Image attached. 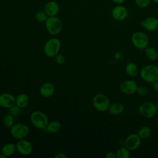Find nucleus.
I'll list each match as a JSON object with an SVG mask.
<instances>
[{"label":"nucleus","mask_w":158,"mask_h":158,"mask_svg":"<svg viewBox=\"0 0 158 158\" xmlns=\"http://www.w3.org/2000/svg\"><path fill=\"white\" fill-rule=\"evenodd\" d=\"M60 7L59 4L55 1H49L46 3L44 10L48 17L56 16L59 12Z\"/></svg>","instance_id":"2eb2a0df"},{"label":"nucleus","mask_w":158,"mask_h":158,"mask_svg":"<svg viewBox=\"0 0 158 158\" xmlns=\"http://www.w3.org/2000/svg\"><path fill=\"white\" fill-rule=\"evenodd\" d=\"M156 107H157V110H158V102L156 104Z\"/></svg>","instance_id":"e433bc0d"},{"label":"nucleus","mask_w":158,"mask_h":158,"mask_svg":"<svg viewBox=\"0 0 158 158\" xmlns=\"http://www.w3.org/2000/svg\"><path fill=\"white\" fill-rule=\"evenodd\" d=\"M130 150L126 147L120 148L116 152V155L117 158H128L130 156Z\"/></svg>","instance_id":"393cba45"},{"label":"nucleus","mask_w":158,"mask_h":158,"mask_svg":"<svg viewBox=\"0 0 158 158\" xmlns=\"http://www.w3.org/2000/svg\"><path fill=\"white\" fill-rule=\"evenodd\" d=\"M152 1H153L156 4H158V0H152Z\"/></svg>","instance_id":"c9c22d12"},{"label":"nucleus","mask_w":158,"mask_h":158,"mask_svg":"<svg viewBox=\"0 0 158 158\" xmlns=\"http://www.w3.org/2000/svg\"><path fill=\"white\" fill-rule=\"evenodd\" d=\"M152 133V130L150 128V127L148 126H143L141 127L138 131V135L141 138V139H148Z\"/></svg>","instance_id":"5701e85b"},{"label":"nucleus","mask_w":158,"mask_h":158,"mask_svg":"<svg viewBox=\"0 0 158 158\" xmlns=\"http://www.w3.org/2000/svg\"><path fill=\"white\" fill-rule=\"evenodd\" d=\"M153 84V88L155 90V91L158 94V81L154 82Z\"/></svg>","instance_id":"72a5a7b5"},{"label":"nucleus","mask_w":158,"mask_h":158,"mask_svg":"<svg viewBox=\"0 0 158 158\" xmlns=\"http://www.w3.org/2000/svg\"><path fill=\"white\" fill-rule=\"evenodd\" d=\"M131 41L135 48L143 50L148 46L149 40L145 33L138 31L132 34Z\"/></svg>","instance_id":"423d86ee"},{"label":"nucleus","mask_w":158,"mask_h":158,"mask_svg":"<svg viewBox=\"0 0 158 158\" xmlns=\"http://www.w3.org/2000/svg\"><path fill=\"white\" fill-rule=\"evenodd\" d=\"M105 157H106V158H117L116 153L112 152V151L107 152Z\"/></svg>","instance_id":"7c9ffc66"},{"label":"nucleus","mask_w":158,"mask_h":158,"mask_svg":"<svg viewBox=\"0 0 158 158\" xmlns=\"http://www.w3.org/2000/svg\"><path fill=\"white\" fill-rule=\"evenodd\" d=\"M30 119L32 125L39 130H44L49 122L47 115L41 110L33 112L30 116Z\"/></svg>","instance_id":"f03ea898"},{"label":"nucleus","mask_w":158,"mask_h":158,"mask_svg":"<svg viewBox=\"0 0 158 158\" xmlns=\"http://www.w3.org/2000/svg\"><path fill=\"white\" fill-rule=\"evenodd\" d=\"M135 4L140 8H146L149 6L152 0H134Z\"/></svg>","instance_id":"cd10ccee"},{"label":"nucleus","mask_w":158,"mask_h":158,"mask_svg":"<svg viewBox=\"0 0 158 158\" xmlns=\"http://www.w3.org/2000/svg\"><path fill=\"white\" fill-rule=\"evenodd\" d=\"M6 157L5 156H4L2 153H0V158H5Z\"/></svg>","instance_id":"f704fd0d"},{"label":"nucleus","mask_w":158,"mask_h":158,"mask_svg":"<svg viewBox=\"0 0 158 158\" xmlns=\"http://www.w3.org/2000/svg\"><path fill=\"white\" fill-rule=\"evenodd\" d=\"M124 110V106L122 103L119 102H115L110 104L108 111L111 115H119L122 114Z\"/></svg>","instance_id":"f3484780"},{"label":"nucleus","mask_w":158,"mask_h":158,"mask_svg":"<svg viewBox=\"0 0 158 158\" xmlns=\"http://www.w3.org/2000/svg\"><path fill=\"white\" fill-rule=\"evenodd\" d=\"M44 25L48 33L53 36L59 34L62 30V20L57 16L48 17Z\"/></svg>","instance_id":"7ed1b4c3"},{"label":"nucleus","mask_w":158,"mask_h":158,"mask_svg":"<svg viewBox=\"0 0 158 158\" xmlns=\"http://www.w3.org/2000/svg\"><path fill=\"white\" fill-rule=\"evenodd\" d=\"M128 15L127 9L122 4H116L111 10V16L116 21H123Z\"/></svg>","instance_id":"9d476101"},{"label":"nucleus","mask_w":158,"mask_h":158,"mask_svg":"<svg viewBox=\"0 0 158 158\" xmlns=\"http://www.w3.org/2000/svg\"><path fill=\"white\" fill-rule=\"evenodd\" d=\"M138 111L141 115L146 118H151L154 117L157 112V109L156 104L152 102L146 101L142 102L138 107Z\"/></svg>","instance_id":"6e6552de"},{"label":"nucleus","mask_w":158,"mask_h":158,"mask_svg":"<svg viewBox=\"0 0 158 158\" xmlns=\"http://www.w3.org/2000/svg\"><path fill=\"white\" fill-rule=\"evenodd\" d=\"M61 128V123L57 120H53L49 122L44 130L49 133H56L58 132Z\"/></svg>","instance_id":"6ab92c4d"},{"label":"nucleus","mask_w":158,"mask_h":158,"mask_svg":"<svg viewBox=\"0 0 158 158\" xmlns=\"http://www.w3.org/2000/svg\"><path fill=\"white\" fill-rule=\"evenodd\" d=\"M125 73L130 77H136L139 73L138 67L134 62H128L125 66Z\"/></svg>","instance_id":"a211bd4d"},{"label":"nucleus","mask_w":158,"mask_h":158,"mask_svg":"<svg viewBox=\"0 0 158 158\" xmlns=\"http://www.w3.org/2000/svg\"><path fill=\"white\" fill-rule=\"evenodd\" d=\"M60 48V41L57 38H51L44 44L43 48L44 53L48 57H54L59 54Z\"/></svg>","instance_id":"20e7f679"},{"label":"nucleus","mask_w":158,"mask_h":158,"mask_svg":"<svg viewBox=\"0 0 158 158\" xmlns=\"http://www.w3.org/2000/svg\"><path fill=\"white\" fill-rule=\"evenodd\" d=\"M21 109L19 106L17 104H14L12 107H10L9 109V112L10 114H11L12 116L15 117L19 115L20 114L21 112Z\"/></svg>","instance_id":"bb28decb"},{"label":"nucleus","mask_w":158,"mask_h":158,"mask_svg":"<svg viewBox=\"0 0 158 158\" xmlns=\"http://www.w3.org/2000/svg\"><path fill=\"white\" fill-rule=\"evenodd\" d=\"M2 124L4 127L6 128H10L14 124V116H12L11 114H7L4 115L2 117Z\"/></svg>","instance_id":"b1692460"},{"label":"nucleus","mask_w":158,"mask_h":158,"mask_svg":"<svg viewBox=\"0 0 158 158\" xmlns=\"http://www.w3.org/2000/svg\"><path fill=\"white\" fill-rule=\"evenodd\" d=\"M119 88L122 93L126 94H133L136 93L138 85L134 80H126L120 84Z\"/></svg>","instance_id":"f8f14e48"},{"label":"nucleus","mask_w":158,"mask_h":158,"mask_svg":"<svg viewBox=\"0 0 158 158\" xmlns=\"http://www.w3.org/2000/svg\"><path fill=\"white\" fill-rule=\"evenodd\" d=\"M30 99L28 96L25 93H20L15 98V104L23 109L27 107L29 103Z\"/></svg>","instance_id":"aec40b11"},{"label":"nucleus","mask_w":158,"mask_h":158,"mask_svg":"<svg viewBox=\"0 0 158 158\" xmlns=\"http://www.w3.org/2000/svg\"><path fill=\"white\" fill-rule=\"evenodd\" d=\"M65 157H66V155L64 153H63V152L57 153L54 156V158H65Z\"/></svg>","instance_id":"2f4dec72"},{"label":"nucleus","mask_w":158,"mask_h":158,"mask_svg":"<svg viewBox=\"0 0 158 158\" xmlns=\"http://www.w3.org/2000/svg\"><path fill=\"white\" fill-rule=\"evenodd\" d=\"M115 4H123L126 0H110Z\"/></svg>","instance_id":"473e14b6"},{"label":"nucleus","mask_w":158,"mask_h":158,"mask_svg":"<svg viewBox=\"0 0 158 158\" xmlns=\"http://www.w3.org/2000/svg\"><path fill=\"white\" fill-rule=\"evenodd\" d=\"M149 91L148 88L145 86H138L137 90H136V93L141 96H146L148 94Z\"/></svg>","instance_id":"c85d7f7f"},{"label":"nucleus","mask_w":158,"mask_h":158,"mask_svg":"<svg viewBox=\"0 0 158 158\" xmlns=\"http://www.w3.org/2000/svg\"><path fill=\"white\" fill-rule=\"evenodd\" d=\"M30 132L29 127L25 123H14L10 128V133L11 136L18 140L26 138Z\"/></svg>","instance_id":"0eeeda50"},{"label":"nucleus","mask_w":158,"mask_h":158,"mask_svg":"<svg viewBox=\"0 0 158 158\" xmlns=\"http://www.w3.org/2000/svg\"><path fill=\"white\" fill-rule=\"evenodd\" d=\"M93 105L96 110L102 112H106L110 105V101L106 94L98 93L93 98Z\"/></svg>","instance_id":"39448f33"},{"label":"nucleus","mask_w":158,"mask_h":158,"mask_svg":"<svg viewBox=\"0 0 158 158\" xmlns=\"http://www.w3.org/2000/svg\"><path fill=\"white\" fill-rule=\"evenodd\" d=\"M55 91V86L51 82H44L40 88V93L44 98L51 96Z\"/></svg>","instance_id":"dca6fc26"},{"label":"nucleus","mask_w":158,"mask_h":158,"mask_svg":"<svg viewBox=\"0 0 158 158\" xmlns=\"http://www.w3.org/2000/svg\"><path fill=\"white\" fill-rule=\"evenodd\" d=\"M54 60L56 64L59 65H62L65 62V58L62 54H58L54 57Z\"/></svg>","instance_id":"c756f323"},{"label":"nucleus","mask_w":158,"mask_h":158,"mask_svg":"<svg viewBox=\"0 0 158 158\" xmlns=\"http://www.w3.org/2000/svg\"><path fill=\"white\" fill-rule=\"evenodd\" d=\"M16 151L22 156H28L33 151V146L31 143L25 139H19L15 144Z\"/></svg>","instance_id":"9b49d317"},{"label":"nucleus","mask_w":158,"mask_h":158,"mask_svg":"<svg viewBox=\"0 0 158 158\" xmlns=\"http://www.w3.org/2000/svg\"><path fill=\"white\" fill-rule=\"evenodd\" d=\"M144 54L146 58L150 60H156L158 58V52L157 50L152 48L148 46L144 49Z\"/></svg>","instance_id":"4be33fe9"},{"label":"nucleus","mask_w":158,"mask_h":158,"mask_svg":"<svg viewBox=\"0 0 158 158\" xmlns=\"http://www.w3.org/2000/svg\"><path fill=\"white\" fill-rule=\"evenodd\" d=\"M15 104V97L10 93H3L0 94V106L2 108L9 109Z\"/></svg>","instance_id":"4468645a"},{"label":"nucleus","mask_w":158,"mask_h":158,"mask_svg":"<svg viewBox=\"0 0 158 158\" xmlns=\"http://www.w3.org/2000/svg\"><path fill=\"white\" fill-rule=\"evenodd\" d=\"M141 78L146 82L154 83L158 81V67L155 65H146L139 71Z\"/></svg>","instance_id":"f257e3e1"},{"label":"nucleus","mask_w":158,"mask_h":158,"mask_svg":"<svg viewBox=\"0 0 158 158\" xmlns=\"http://www.w3.org/2000/svg\"><path fill=\"white\" fill-rule=\"evenodd\" d=\"M15 151H16L15 144H14L12 143H8L5 144L2 146L1 149V153L6 157H9L13 155Z\"/></svg>","instance_id":"412c9836"},{"label":"nucleus","mask_w":158,"mask_h":158,"mask_svg":"<svg viewBox=\"0 0 158 158\" xmlns=\"http://www.w3.org/2000/svg\"><path fill=\"white\" fill-rule=\"evenodd\" d=\"M48 16L44 12V10H38L35 14V19L38 22L42 23L45 22L47 20Z\"/></svg>","instance_id":"a878e982"},{"label":"nucleus","mask_w":158,"mask_h":158,"mask_svg":"<svg viewBox=\"0 0 158 158\" xmlns=\"http://www.w3.org/2000/svg\"><path fill=\"white\" fill-rule=\"evenodd\" d=\"M141 143V139L138 133H131L128 135L124 141V146L130 151L137 149Z\"/></svg>","instance_id":"1a4fd4ad"},{"label":"nucleus","mask_w":158,"mask_h":158,"mask_svg":"<svg viewBox=\"0 0 158 158\" xmlns=\"http://www.w3.org/2000/svg\"><path fill=\"white\" fill-rule=\"evenodd\" d=\"M140 25L149 31H155L158 28V19L153 16H149L142 20L139 22Z\"/></svg>","instance_id":"ddd939ff"}]
</instances>
